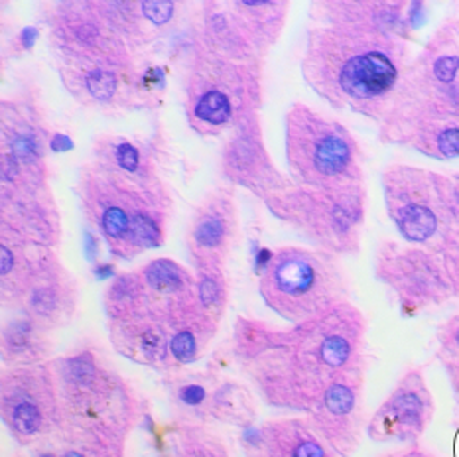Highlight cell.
Returning <instances> with one entry per match:
<instances>
[{
    "label": "cell",
    "instance_id": "obj_29",
    "mask_svg": "<svg viewBox=\"0 0 459 457\" xmlns=\"http://www.w3.org/2000/svg\"><path fill=\"white\" fill-rule=\"evenodd\" d=\"M57 457H125L126 444L74 428H59L54 440L46 442Z\"/></svg>",
    "mask_w": 459,
    "mask_h": 457
},
{
    "label": "cell",
    "instance_id": "obj_28",
    "mask_svg": "<svg viewBox=\"0 0 459 457\" xmlns=\"http://www.w3.org/2000/svg\"><path fill=\"white\" fill-rule=\"evenodd\" d=\"M105 314L108 323L128 322L148 314L143 278L134 272L118 274L105 290Z\"/></svg>",
    "mask_w": 459,
    "mask_h": 457
},
{
    "label": "cell",
    "instance_id": "obj_1",
    "mask_svg": "<svg viewBox=\"0 0 459 457\" xmlns=\"http://www.w3.org/2000/svg\"><path fill=\"white\" fill-rule=\"evenodd\" d=\"M367 327L353 302L286 330L238 317L233 355L271 409L306 416L329 384L367 363Z\"/></svg>",
    "mask_w": 459,
    "mask_h": 457
},
{
    "label": "cell",
    "instance_id": "obj_14",
    "mask_svg": "<svg viewBox=\"0 0 459 457\" xmlns=\"http://www.w3.org/2000/svg\"><path fill=\"white\" fill-rule=\"evenodd\" d=\"M367 363L343 373L327 386L325 392L306 418L329 448L339 457H353L367 435L365 414Z\"/></svg>",
    "mask_w": 459,
    "mask_h": 457
},
{
    "label": "cell",
    "instance_id": "obj_9",
    "mask_svg": "<svg viewBox=\"0 0 459 457\" xmlns=\"http://www.w3.org/2000/svg\"><path fill=\"white\" fill-rule=\"evenodd\" d=\"M367 185L306 187L292 184L264 202L281 220L319 251L333 256H355L361 251L367 221Z\"/></svg>",
    "mask_w": 459,
    "mask_h": 457
},
{
    "label": "cell",
    "instance_id": "obj_36",
    "mask_svg": "<svg viewBox=\"0 0 459 457\" xmlns=\"http://www.w3.org/2000/svg\"><path fill=\"white\" fill-rule=\"evenodd\" d=\"M381 457H440V455L422 448V445H404V448L391 452V453H385Z\"/></svg>",
    "mask_w": 459,
    "mask_h": 457
},
{
    "label": "cell",
    "instance_id": "obj_16",
    "mask_svg": "<svg viewBox=\"0 0 459 457\" xmlns=\"http://www.w3.org/2000/svg\"><path fill=\"white\" fill-rule=\"evenodd\" d=\"M13 312L30 317L49 332L72 322L77 312V282L54 248H46L39 256L24 290L13 304Z\"/></svg>",
    "mask_w": 459,
    "mask_h": 457
},
{
    "label": "cell",
    "instance_id": "obj_24",
    "mask_svg": "<svg viewBox=\"0 0 459 457\" xmlns=\"http://www.w3.org/2000/svg\"><path fill=\"white\" fill-rule=\"evenodd\" d=\"M223 379L209 373H182L168 379V401L182 424L213 420L215 401Z\"/></svg>",
    "mask_w": 459,
    "mask_h": 457
},
{
    "label": "cell",
    "instance_id": "obj_33",
    "mask_svg": "<svg viewBox=\"0 0 459 457\" xmlns=\"http://www.w3.org/2000/svg\"><path fill=\"white\" fill-rule=\"evenodd\" d=\"M442 261L446 264L447 276H450V282L454 288V296L459 297V227L447 235L444 246L440 248Z\"/></svg>",
    "mask_w": 459,
    "mask_h": 457
},
{
    "label": "cell",
    "instance_id": "obj_13",
    "mask_svg": "<svg viewBox=\"0 0 459 457\" xmlns=\"http://www.w3.org/2000/svg\"><path fill=\"white\" fill-rule=\"evenodd\" d=\"M373 272L408 317L455 300L442 256L424 246L385 238L375 251Z\"/></svg>",
    "mask_w": 459,
    "mask_h": 457
},
{
    "label": "cell",
    "instance_id": "obj_21",
    "mask_svg": "<svg viewBox=\"0 0 459 457\" xmlns=\"http://www.w3.org/2000/svg\"><path fill=\"white\" fill-rule=\"evenodd\" d=\"M148 314L172 327L186 312L199 306L195 274L172 258H154L138 268Z\"/></svg>",
    "mask_w": 459,
    "mask_h": 457
},
{
    "label": "cell",
    "instance_id": "obj_2",
    "mask_svg": "<svg viewBox=\"0 0 459 457\" xmlns=\"http://www.w3.org/2000/svg\"><path fill=\"white\" fill-rule=\"evenodd\" d=\"M411 42L371 30L316 24L307 34L302 73L335 111L381 123L411 64Z\"/></svg>",
    "mask_w": 459,
    "mask_h": 457
},
{
    "label": "cell",
    "instance_id": "obj_15",
    "mask_svg": "<svg viewBox=\"0 0 459 457\" xmlns=\"http://www.w3.org/2000/svg\"><path fill=\"white\" fill-rule=\"evenodd\" d=\"M436 414L434 394L420 366H411L367 424V438L375 444L418 445Z\"/></svg>",
    "mask_w": 459,
    "mask_h": 457
},
{
    "label": "cell",
    "instance_id": "obj_39",
    "mask_svg": "<svg viewBox=\"0 0 459 457\" xmlns=\"http://www.w3.org/2000/svg\"><path fill=\"white\" fill-rule=\"evenodd\" d=\"M447 22L452 24L454 32H455V34H457V38H459V16H452V18H447Z\"/></svg>",
    "mask_w": 459,
    "mask_h": 457
},
{
    "label": "cell",
    "instance_id": "obj_19",
    "mask_svg": "<svg viewBox=\"0 0 459 457\" xmlns=\"http://www.w3.org/2000/svg\"><path fill=\"white\" fill-rule=\"evenodd\" d=\"M238 233L237 205L231 194L217 190L199 203L186 235V248L194 271L225 268Z\"/></svg>",
    "mask_w": 459,
    "mask_h": 457
},
{
    "label": "cell",
    "instance_id": "obj_31",
    "mask_svg": "<svg viewBox=\"0 0 459 457\" xmlns=\"http://www.w3.org/2000/svg\"><path fill=\"white\" fill-rule=\"evenodd\" d=\"M197 297L205 312L221 323L229 306V280L225 268H199L194 271Z\"/></svg>",
    "mask_w": 459,
    "mask_h": 457
},
{
    "label": "cell",
    "instance_id": "obj_17",
    "mask_svg": "<svg viewBox=\"0 0 459 457\" xmlns=\"http://www.w3.org/2000/svg\"><path fill=\"white\" fill-rule=\"evenodd\" d=\"M221 168L229 182L261 195L264 202L294 184L273 162L258 115L235 128L223 148Z\"/></svg>",
    "mask_w": 459,
    "mask_h": 457
},
{
    "label": "cell",
    "instance_id": "obj_18",
    "mask_svg": "<svg viewBox=\"0 0 459 457\" xmlns=\"http://www.w3.org/2000/svg\"><path fill=\"white\" fill-rule=\"evenodd\" d=\"M426 14L422 3L404 0H324L312 6L316 24H333L371 30L377 34L401 38L412 44L414 30Z\"/></svg>",
    "mask_w": 459,
    "mask_h": 457
},
{
    "label": "cell",
    "instance_id": "obj_4",
    "mask_svg": "<svg viewBox=\"0 0 459 457\" xmlns=\"http://www.w3.org/2000/svg\"><path fill=\"white\" fill-rule=\"evenodd\" d=\"M77 195L111 254L131 261L162 246L172 197L151 166L128 172L93 156L79 174Z\"/></svg>",
    "mask_w": 459,
    "mask_h": 457
},
{
    "label": "cell",
    "instance_id": "obj_26",
    "mask_svg": "<svg viewBox=\"0 0 459 457\" xmlns=\"http://www.w3.org/2000/svg\"><path fill=\"white\" fill-rule=\"evenodd\" d=\"M49 330L26 315L14 314L3 325V363L4 366L48 363L52 353Z\"/></svg>",
    "mask_w": 459,
    "mask_h": 457
},
{
    "label": "cell",
    "instance_id": "obj_38",
    "mask_svg": "<svg viewBox=\"0 0 459 457\" xmlns=\"http://www.w3.org/2000/svg\"><path fill=\"white\" fill-rule=\"evenodd\" d=\"M245 457H273L271 453H266L261 445H258L255 440L245 444Z\"/></svg>",
    "mask_w": 459,
    "mask_h": 457
},
{
    "label": "cell",
    "instance_id": "obj_22",
    "mask_svg": "<svg viewBox=\"0 0 459 457\" xmlns=\"http://www.w3.org/2000/svg\"><path fill=\"white\" fill-rule=\"evenodd\" d=\"M108 337H111L115 351L126 357L128 361L169 373L172 333L158 317L144 314L128 322L108 323Z\"/></svg>",
    "mask_w": 459,
    "mask_h": 457
},
{
    "label": "cell",
    "instance_id": "obj_25",
    "mask_svg": "<svg viewBox=\"0 0 459 457\" xmlns=\"http://www.w3.org/2000/svg\"><path fill=\"white\" fill-rule=\"evenodd\" d=\"M225 10L235 28L238 30L248 46H251L258 56H263L268 46L274 44L276 36L281 34L288 4L273 3V0H258V3H241L225 4Z\"/></svg>",
    "mask_w": 459,
    "mask_h": 457
},
{
    "label": "cell",
    "instance_id": "obj_7",
    "mask_svg": "<svg viewBox=\"0 0 459 457\" xmlns=\"http://www.w3.org/2000/svg\"><path fill=\"white\" fill-rule=\"evenodd\" d=\"M258 292L268 310L290 325L351 302L342 258L314 246L278 248L264 264Z\"/></svg>",
    "mask_w": 459,
    "mask_h": 457
},
{
    "label": "cell",
    "instance_id": "obj_10",
    "mask_svg": "<svg viewBox=\"0 0 459 457\" xmlns=\"http://www.w3.org/2000/svg\"><path fill=\"white\" fill-rule=\"evenodd\" d=\"M386 215L401 241L440 253L452 233L446 174L412 164H391L381 176Z\"/></svg>",
    "mask_w": 459,
    "mask_h": 457
},
{
    "label": "cell",
    "instance_id": "obj_32",
    "mask_svg": "<svg viewBox=\"0 0 459 457\" xmlns=\"http://www.w3.org/2000/svg\"><path fill=\"white\" fill-rule=\"evenodd\" d=\"M436 357L442 366L459 365V314L447 317L436 330Z\"/></svg>",
    "mask_w": 459,
    "mask_h": 457
},
{
    "label": "cell",
    "instance_id": "obj_27",
    "mask_svg": "<svg viewBox=\"0 0 459 457\" xmlns=\"http://www.w3.org/2000/svg\"><path fill=\"white\" fill-rule=\"evenodd\" d=\"M62 77L69 91L93 105L113 103L121 91V77L113 69L62 65Z\"/></svg>",
    "mask_w": 459,
    "mask_h": 457
},
{
    "label": "cell",
    "instance_id": "obj_20",
    "mask_svg": "<svg viewBox=\"0 0 459 457\" xmlns=\"http://www.w3.org/2000/svg\"><path fill=\"white\" fill-rule=\"evenodd\" d=\"M48 128L44 116L26 97L3 105V156L10 158L26 176L48 182Z\"/></svg>",
    "mask_w": 459,
    "mask_h": 457
},
{
    "label": "cell",
    "instance_id": "obj_5",
    "mask_svg": "<svg viewBox=\"0 0 459 457\" xmlns=\"http://www.w3.org/2000/svg\"><path fill=\"white\" fill-rule=\"evenodd\" d=\"M62 401V428L125 442L141 422V396L101 355L82 349L49 361Z\"/></svg>",
    "mask_w": 459,
    "mask_h": 457
},
{
    "label": "cell",
    "instance_id": "obj_34",
    "mask_svg": "<svg viewBox=\"0 0 459 457\" xmlns=\"http://www.w3.org/2000/svg\"><path fill=\"white\" fill-rule=\"evenodd\" d=\"M174 3H141L143 18L148 20V22H152L154 26L168 24L174 16Z\"/></svg>",
    "mask_w": 459,
    "mask_h": 457
},
{
    "label": "cell",
    "instance_id": "obj_37",
    "mask_svg": "<svg viewBox=\"0 0 459 457\" xmlns=\"http://www.w3.org/2000/svg\"><path fill=\"white\" fill-rule=\"evenodd\" d=\"M444 371L447 375V381H450L452 392H454V401H455V409L459 416V365H446Z\"/></svg>",
    "mask_w": 459,
    "mask_h": 457
},
{
    "label": "cell",
    "instance_id": "obj_30",
    "mask_svg": "<svg viewBox=\"0 0 459 457\" xmlns=\"http://www.w3.org/2000/svg\"><path fill=\"white\" fill-rule=\"evenodd\" d=\"M174 457H231V452L205 424H179L174 434Z\"/></svg>",
    "mask_w": 459,
    "mask_h": 457
},
{
    "label": "cell",
    "instance_id": "obj_12",
    "mask_svg": "<svg viewBox=\"0 0 459 457\" xmlns=\"http://www.w3.org/2000/svg\"><path fill=\"white\" fill-rule=\"evenodd\" d=\"M0 416L16 444L38 448L62 428V401L52 363L4 366L0 376Z\"/></svg>",
    "mask_w": 459,
    "mask_h": 457
},
{
    "label": "cell",
    "instance_id": "obj_11",
    "mask_svg": "<svg viewBox=\"0 0 459 457\" xmlns=\"http://www.w3.org/2000/svg\"><path fill=\"white\" fill-rule=\"evenodd\" d=\"M49 38L62 65L118 72L133 59L134 46L115 22L107 3L56 4L49 14Z\"/></svg>",
    "mask_w": 459,
    "mask_h": 457
},
{
    "label": "cell",
    "instance_id": "obj_6",
    "mask_svg": "<svg viewBox=\"0 0 459 457\" xmlns=\"http://www.w3.org/2000/svg\"><path fill=\"white\" fill-rule=\"evenodd\" d=\"M263 82L258 62L238 59L197 42L184 73L187 121L204 136L238 128L258 115Z\"/></svg>",
    "mask_w": 459,
    "mask_h": 457
},
{
    "label": "cell",
    "instance_id": "obj_3",
    "mask_svg": "<svg viewBox=\"0 0 459 457\" xmlns=\"http://www.w3.org/2000/svg\"><path fill=\"white\" fill-rule=\"evenodd\" d=\"M378 141L432 160H459V38L447 20L408 64L378 123Z\"/></svg>",
    "mask_w": 459,
    "mask_h": 457
},
{
    "label": "cell",
    "instance_id": "obj_8",
    "mask_svg": "<svg viewBox=\"0 0 459 457\" xmlns=\"http://www.w3.org/2000/svg\"><path fill=\"white\" fill-rule=\"evenodd\" d=\"M286 164L296 185L365 184V152L353 133L306 103H294L286 113Z\"/></svg>",
    "mask_w": 459,
    "mask_h": 457
},
{
    "label": "cell",
    "instance_id": "obj_35",
    "mask_svg": "<svg viewBox=\"0 0 459 457\" xmlns=\"http://www.w3.org/2000/svg\"><path fill=\"white\" fill-rule=\"evenodd\" d=\"M446 200L452 227H459V172L446 174ZM452 228V231H454Z\"/></svg>",
    "mask_w": 459,
    "mask_h": 457
},
{
    "label": "cell",
    "instance_id": "obj_23",
    "mask_svg": "<svg viewBox=\"0 0 459 457\" xmlns=\"http://www.w3.org/2000/svg\"><path fill=\"white\" fill-rule=\"evenodd\" d=\"M255 442L273 457H339L306 416L296 414L264 422L256 430Z\"/></svg>",
    "mask_w": 459,
    "mask_h": 457
}]
</instances>
